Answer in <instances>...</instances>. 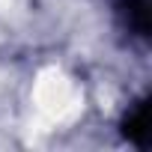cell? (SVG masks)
Returning <instances> with one entry per match:
<instances>
[{
    "mask_svg": "<svg viewBox=\"0 0 152 152\" xmlns=\"http://www.w3.org/2000/svg\"><path fill=\"white\" fill-rule=\"evenodd\" d=\"M119 18L122 24L137 33V36H149V9H146V0H119Z\"/></svg>",
    "mask_w": 152,
    "mask_h": 152,
    "instance_id": "obj_1",
    "label": "cell"
},
{
    "mask_svg": "<svg viewBox=\"0 0 152 152\" xmlns=\"http://www.w3.org/2000/svg\"><path fill=\"white\" fill-rule=\"evenodd\" d=\"M125 134L137 146H146L149 143V104L146 102L134 104V110L125 116Z\"/></svg>",
    "mask_w": 152,
    "mask_h": 152,
    "instance_id": "obj_2",
    "label": "cell"
}]
</instances>
